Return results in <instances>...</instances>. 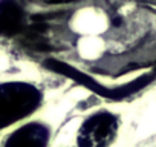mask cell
I'll return each mask as SVG.
<instances>
[{"label":"cell","instance_id":"1","mask_svg":"<svg viewBox=\"0 0 156 147\" xmlns=\"http://www.w3.org/2000/svg\"><path fill=\"white\" fill-rule=\"evenodd\" d=\"M41 103V92L29 83L0 84V129H5L28 115Z\"/></svg>","mask_w":156,"mask_h":147},{"label":"cell","instance_id":"2","mask_svg":"<svg viewBox=\"0 0 156 147\" xmlns=\"http://www.w3.org/2000/svg\"><path fill=\"white\" fill-rule=\"evenodd\" d=\"M118 132V120L110 112L90 115L76 133L78 147H109Z\"/></svg>","mask_w":156,"mask_h":147},{"label":"cell","instance_id":"3","mask_svg":"<svg viewBox=\"0 0 156 147\" xmlns=\"http://www.w3.org/2000/svg\"><path fill=\"white\" fill-rule=\"evenodd\" d=\"M49 130L40 123H29L17 129L6 141L5 147H46Z\"/></svg>","mask_w":156,"mask_h":147},{"label":"cell","instance_id":"4","mask_svg":"<svg viewBox=\"0 0 156 147\" xmlns=\"http://www.w3.org/2000/svg\"><path fill=\"white\" fill-rule=\"evenodd\" d=\"M25 14L16 0H0V35H12L23 29Z\"/></svg>","mask_w":156,"mask_h":147},{"label":"cell","instance_id":"5","mask_svg":"<svg viewBox=\"0 0 156 147\" xmlns=\"http://www.w3.org/2000/svg\"><path fill=\"white\" fill-rule=\"evenodd\" d=\"M48 3H69V2H75V0H44Z\"/></svg>","mask_w":156,"mask_h":147}]
</instances>
